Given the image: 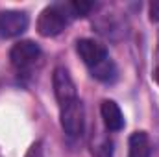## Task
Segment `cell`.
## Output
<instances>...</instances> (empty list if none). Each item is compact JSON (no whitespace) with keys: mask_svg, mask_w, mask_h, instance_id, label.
Listing matches in <instances>:
<instances>
[{"mask_svg":"<svg viewBox=\"0 0 159 157\" xmlns=\"http://www.w3.org/2000/svg\"><path fill=\"white\" fill-rule=\"evenodd\" d=\"M67 26V13L63 6H48L37 19V32L43 37H56Z\"/></svg>","mask_w":159,"mask_h":157,"instance_id":"1","label":"cell"},{"mask_svg":"<svg viewBox=\"0 0 159 157\" xmlns=\"http://www.w3.org/2000/svg\"><path fill=\"white\" fill-rule=\"evenodd\" d=\"M41 57V48L34 41H19L13 44L9 50V59L11 65L19 70H28L32 69Z\"/></svg>","mask_w":159,"mask_h":157,"instance_id":"2","label":"cell"},{"mask_svg":"<svg viewBox=\"0 0 159 157\" xmlns=\"http://www.w3.org/2000/svg\"><path fill=\"white\" fill-rule=\"evenodd\" d=\"M61 128L69 137H80L83 133V126H85V111H83V104L80 100L70 102L69 105L61 107Z\"/></svg>","mask_w":159,"mask_h":157,"instance_id":"3","label":"cell"},{"mask_svg":"<svg viewBox=\"0 0 159 157\" xmlns=\"http://www.w3.org/2000/svg\"><path fill=\"white\" fill-rule=\"evenodd\" d=\"M28 24H30V17L24 11H15V9L0 11V37L2 39L19 37L20 34L26 32Z\"/></svg>","mask_w":159,"mask_h":157,"instance_id":"4","label":"cell"},{"mask_svg":"<svg viewBox=\"0 0 159 157\" xmlns=\"http://www.w3.org/2000/svg\"><path fill=\"white\" fill-rule=\"evenodd\" d=\"M52 83H54V94H56V100L59 102V107H65L70 102L78 100L76 85H74L67 69L57 67L52 74Z\"/></svg>","mask_w":159,"mask_h":157,"instance_id":"5","label":"cell"},{"mask_svg":"<svg viewBox=\"0 0 159 157\" xmlns=\"http://www.w3.org/2000/svg\"><path fill=\"white\" fill-rule=\"evenodd\" d=\"M76 52H78V56L81 57V61H83L89 69H93V67L104 63L106 59H109L107 48H106L102 43H98V41H94V39H80L78 43H76Z\"/></svg>","mask_w":159,"mask_h":157,"instance_id":"6","label":"cell"},{"mask_svg":"<svg viewBox=\"0 0 159 157\" xmlns=\"http://www.w3.org/2000/svg\"><path fill=\"white\" fill-rule=\"evenodd\" d=\"M100 115H102V120L109 131H120L124 128V115H122L117 102L104 100L100 105Z\"/></svg>","mask_w":159,"mask_h":157,"instance_id":"7","label":"cell"},{"mask_svg":"<svg viewBox=\"0 0 159 157\" xmlns=\"http://www.w3.org/2000/svg\"><path fill=\"white\" fill-rule=\"evenodd\" d=\"M128 146H129L128 157H150V154H152V144H150V139L144 131L131 133Z\"/></svg>","mask_w":159,"mask_h":157,"instance_id":"8","label":"cell"},{"mask_svg":"<svg viewBox=\"0 0 159 157\" xmlns=\"http://www.w3.org/2000/svg\"><path fill=\"white\" fill-rule=\"evenodd\" d=\"M91 155L93 157H113V141L106 133H94L91 139Z\"/></svg>","mask_w":159,"mask_h":157,"instance_id":"9","label":"cell"},{"mask_svg":"<svg viewBox=\"0 0 159 157\" xmlns=\"http://www.w3.org/2000/svg\"><path fill=\"white\" fill-rule=\"evenodd\" d=\"M91 72H93L94 78L100 79V81H113V79L117 78V67H115V63L111 59H106L104 63L93 67Z\"/></svg>","mask_w":159,"mask_h":157,"instance_id":"10","label":"cell"},{"mask_svg":"<svg viewBox=\"0 0 159 157\" xmlns=\"http://www.w3.org/2000/svg\"><path fill=\"white\" fill-rule=\"evenodd\" d=\"M63 7H65V13H69L70 17L80 19V17H87L91 13V9L94 7V4L93 2H85V0H74V2L65 4Z\"/></svg>","mask_w":159,"mask_h":157,"instance_id":"11","label":"cell"},{"mask_svg":"<svg viewBox=\"0 0 159 157\" xmlns=\"http://www.w3.org/2000/svg\"><path fill=\"white\" fill-rule=\"evenodd\" d=\"M148 11H150V20H152V22H159V0L150 2Z\"/></svg>","mask_w":159,"mask_h":157,"instance_id":"12","label":"cell"},{"mask_svg":"<svg viewBox=\"0 0 159 157\" xmlns=\"http://www.w3.org/2000/svg\"><path fill=\"white\" fill-rule=\"evenodd\" d=\"M24 157H44L43 155V146H41V142H34Z\"/></svg>","mask_w":159,"mask_h":157,"instance_id":"13","label":"cell"},{"mask_svg":"<svg viewBox=\"0 0 159 157\" xmlns=\"http://www.w3.org/2000/svg\"><path fill=\"white\" fill-rule=\"evenodd\" d=\"M154 81H156V83L159 85V65H157V69L154 70Z\"/></svg>","mask_w":159,"mask_h":157,"instance_id":"14","label":"cell"}]
</instances>
